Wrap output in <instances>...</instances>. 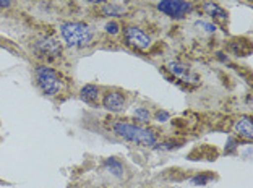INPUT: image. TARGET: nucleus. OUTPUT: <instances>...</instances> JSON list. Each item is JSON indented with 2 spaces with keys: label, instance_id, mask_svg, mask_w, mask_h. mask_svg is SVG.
Listing matches in <instances>:
<instances>
[{
  "label": "nucleus",
  "instance_id": "nucleus-9",
  "mask_svg": "<svg viewBox=\"0 0 253 188\" xmlns=\"http://www.w3.org/2000/svg\"><path fill=\"white\" fill-rule=\"evenodd\" d=\"M234 130H235V133L240 136V138H244V140H252L253 138V125H252V120L249 117L239 118V120L235 122V125H234Z\"/></svg>",
  "mask_w": 253,
  "mask_h": 188
},
{
  "label": "nucleus",
  "instance_id": "nucleus-4",
  "mask_svg": "<svg viewBox=\"0 0 253 188\" xmlns=\"http://www.w3.org/2000/svg\"><path fill=\"white\" fill-rule=\"evenodd\" d=\"M158 10L174 20H182L192 11V3L187 0H161Z\"/></svg>",
  "mask_w": 253,
  "mask_h": 188
},
{
  "label": "nucleus",
  "instance_id": "nucleus-8",
  "mask_svg": "<svg viewBox=\"0 0 253 188\" xmlns=\"http://www.w3.org/2000/svg\"><path fill=\"white\" fill-rule=\"evenodd\" d=\"M102 104L107 111L111 112H120L124 111V106H125V98L124 94L117 93V91H112V93H107L104 96V101H102Z\"/></svg>",
  "mask_w": 253,
  "mask_h": 188
},
{
  "label": "nucleus",
  "instance_id": "nucleus-17",
  "mask_svg": "<svg viewBox=\"0 0 253 188\" xmlns=\"http://www.w3.org/2000/svg\"><path fill=\"white\" fill-rule=\"evenodd\" d=\"M197 26L198 28H205V31H208V33H212L216 30V26L214 25H210V23H205V21H198L197 23Z\"/></svg>",
  "mask_w": 253,
  "mask_h": 188
},
{
  "label": "nucleus",
  "instance_id": "nucleus-6",
  "mask_svg": "<svg viewBox=\"0 0 253 188\" xmlns=\"http://www.w3.org/2000/svg\"><path fill=\"white\" fill-rule=\"evenodd\" d=\"M125 41L140 50H146L149 45H151V39H149L148 34L143 33L140 28H126Z\"/></svg>",
  "mask_w": 253,
  "mask_h": 188
},
{
  "label": "nucleus",
  "instance_id": "nucleus-15",
  "mask_svg": "<svg viewBox=\"0 0 253 188\" xmlns=\"http://www.w3.org/2000/svg\"><path fill=\"white\" fill-rule=\"evenodd\" d=\"M106 31L109 34H117L119 33V25L116 21H109L107 25H106Z\"/></svg>",
  "mask_w": 253,
  "mask_h": 188
},
{
  "label": "nucleus",
  "instance_id": "nucleus-14",
  "mask_svg": "<svg viewBox=\"0 0 253 188\" xmlns=\"http://www.w3.org/2000/svg\"><path fill=\"white\" fill-rule=\"evenodd\" d=\"M211 179H212L211 175H197V177H193L190 182H192L193 185H206Z\"/></svg>",
  "mask_w": 253,
  "mask_h": 188
},
{
  "label": "nucleus",
  "instance_id": "nucleus-3",
  "mask_svg": "<svg viewBox=\"0 0 253 188\" xmlns=\"http://www.w3.org/2000/svg\"><path fill=\"white\" fill-rule=\"evenodd\" d=\"M34 76H36L38 86L42 91L45 96H57L62 89V79L57 75V72L52 70L50 67L41 65L36 68L34 72Z\"/></svg>",
  "mask_w": 253,
  "mask_h": 188
},
{
  "label": "nucleus",
  "instance_id": "nucleus-19",
  "mask_svg": "<svg viewBox=\"0 0 253 188\" xmlns=\"http://www.w3.org/2000/svg\"><path fill=\"white\" fill-rule=\"evenodd\" d=\"M11 5V0H0V7L2 8H8Z\"/></svg>",
  "mask_w": 253,
  "mask_h": 188
},
{
  "label": "nucleus",
  "instance_id": "nucleus-18",
  "mask_svg": "<svg viewBox=\"0 0 253 188\" xmlns=\"http://www.w3.org/2000/svg\"><path fill=\"white\" fill-rule=\"evenodd\" d=\"M104 13H107V15H116V13H122V10L116 8V7H106L104 8Z\"/></svg>",
  "mask_w": 253,
  "mask_h": 188
},
{
  "label": "nucleus",
  "instance_id": "nucleus-1",
  "mask_svg": "<svg viewBox=\"0 0 253 188\" xmlns=\"http://www.w3.org/2000/svg\"><path fill=\"white\" fill-rule=\"evenodd\" d=\"M60 34L63 41L67 42V45H70V47H84V45H89L94 38L93 30L86 23H80V21L63 23L60 26Z\"/></svg>",
  "mask_w": 253,
  "mask_h": 188
},
{
  "label": "nucleus",
  "instance_id": "nucleus-20",
  "mask_svg": "<svg viewBox=\"0 0 253 188\" xmlns=\"http://www.w3.org/2000/svg\"><path fill=\"white\" fill-rule=\"evenodd\" d=\"M89 2H93V3H101V2H106V0H89Z\"/></svg>",
  "mask_w": 253,
  "mask_h": 188
},
{
  "label": "nucleus",
  "instance_id": "nucleus-16",
  "mask_svg": "<svg viewBox=\"0 0 253 188\" xmlns=\"http://www.w3.org/2000/svg\"><path fill=\"white\" fill-rule=\"evenodd\" d=\"M169 112H166V111H158L156 112V120L158 122H166V120H169Z\"/></svg>",
  "mask_w": 253,
  "mask_h": 188
},
{
  "label": "nucleus",
  "instance_id": "nucleus-12",
  "mask_svg": "<svg viewBox=\"0 0 253 188\" xmlns=\"http://www.w3.org/2000/svg\"><path fill=\"white\" fill-rule=\"evenodd\" d=\"M106 169L112 175H116V177H122V175H124V166L117 161V159H114V157L107 159V161H106Z\"/></svg>",
  "mask_w": 253,
  "mask_h": 188
},
{
  "label": "nucleus",
  "instance_id": "nucleus-5",
  "mask_svg": "<svg viewBox=\"0 0 253 188\" xmlns=\"http://www.w3.org/2000/svg\"><path fill=\"white\" fill-rule=\"evenodd\" d=\"M34 50H36L38 57H45V59H57L62 54V45L54 38H44L41 41L34 44Z\"/></svg>",
  "mask_w": 253,
  "mask_h": 188
},
{
  "label": "nucleus",
  "instance_id": "nucleus-7",
  "mask_svg": "<svg viewBox=\"0 0 253 188\" xmlns=\"http://www.w3.org/2000/svg\"><path fill=\"white\" fill-rule=\"evenodd\" d=\"M168 70L174 76L180 78L182 81H185V83H198V76L195 75V73L190 70L187 65L180 64V62H169Z\"/></svg>",
  "mask_w": 253,
  "mask_h": 188
},
{
  "label": "nucleus",
  "instance_id": "nucleus-2",
  "mask_svg": "<svg viewBox=\"0 0 253 188\" xmlns=\"http://www.w3.org/2000/svg\"><path fill=\"white\" fill-rule=\"evenodd\" d=\"M114 132L124 140L131 141V143L141 145V146H154L156 145V135L149 130H145L138 125H131L126 122H117L114 123Z\"/></svg>",
  "mask_w": 253,
  "mask_h": 188
},
{
  "label": "nucleus",
  "instance_id": "nucleus-11",
  "mask_svg": "<svg viewBox=\"0 0 253 188\" xmlns=\"http://www.w3.org/2000/svg\"><path fill=\"white\" fill-rule=\"evenodd\" d=\"M205 11L211 16H214V18H219V20H226L227 18V13L224 11L219 5L216 3H205Z\"/></svg>",
  "mask_w": 253,
  "mask_h": 188
},
{
  "label": "nucleus",
  "instance_id": "nucleus-10",
  "mask_svg": "<svg viewBox=\"0 0 253 188\" xmlns=\"http://www.w3.org/2000/svg\"><path fill=\"white\" fill-rule=\"evenodd\" d=\"M80 96H82V99L84 102H88V104H94V102H97V98H99V89H97V86H94V84H86L82 89V93H80Z\"/></svg>",
  "mask_w": 253,
  "mask_h": 188
},
{
  "label": "nucleus",
  "instance_id": "nucleus-13",
  "mask_svg": "<svg viewBox=\"0 0 253 188\" xmlns=\"http://www.w3.org/2000/svg\"><path fill=\"white\" fill-rule=\"evenodd\" d=\"M133 115H135L140 122H149V118H151V115H149V112L145 109V107H138V109H135Z\"/></svg>",
  "mask_w": 253,
  "mask_h": 188
}]
</instances>
